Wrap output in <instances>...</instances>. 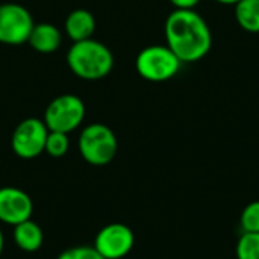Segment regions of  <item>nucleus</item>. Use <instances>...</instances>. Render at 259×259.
<instances>
[{"instance_id":"nucleus-15","label":"nucleus","mask_w":259,"mask_h":259,"mask_svg":"<svg viewBox=\"0 0 259 259\" xmlns=\"http://www.w3.org/2000/svg\"><path fill=\"white\" fill-rule=\"evenodd\" d=\"M68 147H70V141H68V135L67 134L49 131L44 152H47L53 158H61V156H64L68 152Z\"/></svg>"},{"instance_id":"nucleus-1","label":"nucleus","mask_w":259,"mask_h":259,"mask_svg":"<svg viewBox=\"0 0 259 259\" xmlns=\"http://www.w3.org/2000/svg\"><path fill=\"white\" fill-rule=\"evenodd\" d=\"M167 47L181 62H197L212 47V33L194 9H175L165 21Z\"/></svg>"},{"instance_id":"nucleus-8","label":"nucleus","mask_w":259,"mask_h":259,"mask_svg":"<svg viewBox=\"0 0 259 259\" xmlns=\"http://www.w3.org/2000/svg\"><path fill=\"white\" fill-rule=\"evenodd\" d=\"M135 244L134 232L121 223H111L99 231L94 240L96 250L105 259L124 258Z\"/></svg>"},{"instance_id":"nucleus-18","label":"nucleus","mask_w":259,"mask_h":259,"mask_svg":"<svg viewBox=\"0 0 259 259\" xmlns=\"http://www.w3.org/2000/svg\"><path fill=\"white\" fill-rule=\"evenodd\" d=\"M176 9H194V6L199 5L200 0H170Z\"/></svg>"},{"instance_id":"nucleus-13","label":"nucleus","mask_w":259,"mask_h":259,"mask_svg":"<svg viewBox=\"0 0 259 259\" xmlns=\"http://www.w3.org/2000/svg\"><path fill=\"white\" fill-rule=\"evenodd\" d=\"M235 18L238 24L252 33L259 32V0H241L235 5Z\"/></svg>"},{"instance_id":"nucleus-12","label":"nucleus","mask_w":259,"mask_h":259,"mask_svg":"<svg viewBox=\"0 0 259 259\" xmlns=\"http://www.w3.org/2000/svg\"><path fill=\"white\" fill-rule=\"evenodd\" d=\"M14 240H15V244L23 252L32 253V252L39 250V247L42 246L44 235H42L41 228L29 219L14 226Z\"/></svg>"},{"instance_id":"nucleus-3","label":"nucleus","mask_w":259,"mask_h":259,"mask_svg":"<svg viewBox=\"0 0 259 259\" xmlns=\"http://www.w3.org/2000/svg\"><path fill=\"white\" fill-rule=\"evenodd\" d=\"M115 134L102 123L87 126L79 137V152L82 158L91 165H106L117 153Z\"/></svg>"},{"instance_id":"nucleus-14","label":"nucleus","mask_w":259,"mask_h":259,"mask_svg":"<svg viewBox=\"0 0 259 259\" xmlns=\"http://www.w3.org/2000/svg\"><path fill=\"white\" fill-rule=\"evenodd\" d=\"M237 259H259V232H243L237 243Z\"/></svg>"},{"instance_id":"nucleus-20","label":"nucleus","mask_w":259,"mask_h":259,"mask_svg":"<svg viewBox=\"0 0 259 259\" xmlns=\"http://www.w3.org/2000/svg\"><path fill=\"white\" fill-rule=\"evenodd\" d=\"M3 246H5V238H3V232H2V229H0V256H2V253H3Z\"/></svg>"},{"instance_id":"nucleus-11","label":"nucleus","mask_w":259,"mask_h":259,"mask_svg":"<svg viewBox=\"0 0 259 259\" xmlns=\"http://www.w3.org/2000/svg\"><path fill=\"white\" fill-rule=\"evenodd\" d=\"M96 30V20L87 9H76L70 12L65 20V32L76 42L93 36Z\"/></svg>"},{"instance_id":"nucleus-9","label":"nucleus","mask_w":259,"mask_h":259,"mask_svg":"<svg viewBox=\"0 0 259 259\" xmlns=\"http://www.w3.org/2000/svg\"><path fill=\"white\" fill-rule=\"evenodd\" d=\"M33 203L29 194L20 188H0V222L6 225H18L30 219Z\"/></svg>"},{"instance_id":"nucleus-5","label":"nucleus","mask_w":259,"mask_h":259,"mask_svg":"<svg viewBox=\"0 0 259 259\" xmlns=\"http://www.w3.org/2000/svg\"><path fill=\"white\" fill-rule=\"evenodd\" d=\"M85 118V103L74 94H62L53 99L46 112L44 123L49 131L68 134L74 131Z\"/></svg>"},{"instance_id":"nucleus-10","label":"nucleus","mask_w":259,"mask_h":259,"mask_svg":"<svg viewBox=\"0 0 259 259\" xmlns=\"http://www.w3.org/2000/svg\"><path fill=\"white\" fill-rule=\"evenodd\" d=\"M27 41L36 52L53 53L59 49V46L62 42V36H61L59 29L55 24L39 23V24L33 26Z\"/></svg>"},{"instance_id":"nucleus-17","label":"nucleus","mask_w":259,"mask_h":259,"mask_svg":"<svg viewBox=\"0 0 259 259\" xmlns=\"http://www.w3.org/2000/svg\"><path fill=\"white\" fill-rule=\"evenodd\" d=\"M56 259H105L93 246H77L64 250Z\"/></svg>"},{"instance_id":"nucleus-6","label":"nucleus","mask_w":259,"mask_h":259,"mask_svg":"<svg viewBox=\"0 0 259 259\" xmlns=\"http://www.w3.org/2000/svg\"><path fill=\"white\" fill-rule=\"evenodd\" d=\"M30 12L17 3L0 5V42L18 46L29 39L33 29Z\"/></svg>"},{"instance_id":"nucleus-2","label":"nucleus","mask_w":259,"mask_h":259,"mask_svg":"<svg viewBox=\"0 0 259 259\" xmlns=\"http://www.w3.org/2000/svg\"><path fill=\"white\" fill-rule=\"evenodd\" d=\"M67 64L70 70L87 80H97L108 76L114 67V56L111 50L93 39L76 41L68 53H67Z\"/></svg>"},{"instance_id":"nucleus-7","label":"nucleus","mask_w":259,"mask_h":259,"mask_svg":"<svg viewBox=\"0 0 259 259\" xmlns=\"http://www.w3.org/2000/svg\"><path fill=\"white\" fill-rule=\"evenodd\" d=\"M47 135L49 129L44 120L26 118L15 127L12 134V150L23 159H33L44 152Z\"/></svg>"},{"instance_id":"nucleus-4","label":"nucleus","mask_w":259,"mask_h":259,"mask_svg":"<svg viewBox=\"0 0 259 259\" xmlns=\"http://www.w3.org/2000/svg\"><path fill=\"white\" fill-rule=\"evenodd\" d=\"M179 58L167 46H149L137 56V71L150 82H164L176 76L181 68Z\"/></svg>"},{"instance_id":"nucleus-16","label":"nucleus","mask_w":259,"mask_h":259,"mask_svg":"<svg viewBox=\"0 0 259 259\" xmlns=\"http://www.w3.org/2000/svg\"><path fill=\"white\" fill-rule=\"evenodd\" d=\"M243 232H259V200L250 202L241 212Z\"/></svg>"},{"instance_id":"nucleus-19","label":"nucleus","mask_w":259,"mask_h":259,"mask_svg":"<svg viewBox=\"0 0 259 259\" xmlns=\"http://www.w3.org/2000/svg\"><path fill=\"white\" fill-rule=\"evenodd\" d=\"M215 2H219V3H222V5H237V3L241 2V0H215Z\"/></svg>"}]
</instances>
